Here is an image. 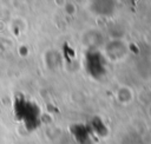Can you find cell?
Listing matches in <instances>:
<instances>
[{
	"label": "cell",
	"instance_id": "cell-1",
	"mask_svg": "<svg viewBox=\"0 0 151 144\" xmlns=\"http://www.w3.org/2000/svg\"><path fill=\"white\" fill-rule=\"evenodd\" d=\"M85 66L87 72L96 79L105 73V59L97 51H90L85 57Z\"/></svg>",
	"mask_w": 151,
	"mask_h": 144
}]
</instances>
